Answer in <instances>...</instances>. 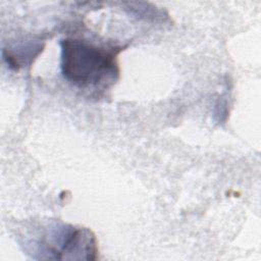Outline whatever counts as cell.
I'll return each mask as SVG.
<instances>
[{"label":"cell","instance_id":"2","mask_svg":"<svg viewBox=\"0 0 261 261\" xmlns=\"http://www.w3.org/2000/svg\"><path fill=\"white\" fill-rule=\"evenodd\" d=\"M51 252L56 259L95 260L98 253L97 240L88 228L69 227L59 245L51 248Z\"/></svg>","mask_w":261,"mask_h":261},{"label":"cell","instance_id":"1","mask_svg":"<svg viewBox=\"0 0 261 261\" xmlns=\"http://www.w3.org/2000/svg\"><path fill=\"white\" fill-rule=\"evenodd\" d=\"M61 45V71L75 86H98L119 73L117 55L120 48H105L88 41L66 38Z\"/></svg>","mask_w":261,"mask_h":261}]
</instances>
